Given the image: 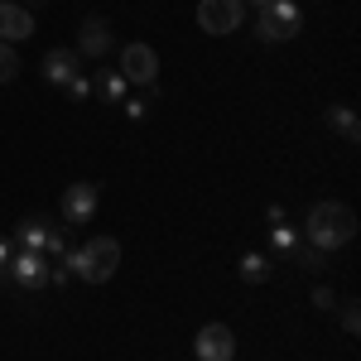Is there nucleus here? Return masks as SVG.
<instances>
[{
    "mask_svg": "<svg viewBox=\"0 0 361 361\" xmlns=\"http://www.w3.org/2000/svg\"><path fill=\"white\" fill-rule=\"evenodd\" d=\"M193 352H197V361H231L236 357V337H231L226 323H207L193 337Z\"/></svg>",
    "mask_w": 361,
    "mask_h": 361,
    "instance_id": "9",
    "label": "nucleus"
},
{
    "mask_svg": "<svg viewBox=\"0 0 361 361\" xmlns=\"http://www.w3.org/2000/svg\"><path fill=\"white\" fill-rule=\"evenodd\" d=\"M289 255L299 260V270H304V275H323V265H328V255H323L318 246H308V241H299Z\"/></svg>",
    "mask_w": 361,
    "mask_h": 361,
    "instance_id": "16",
    "label": "nucleus"
},
{
    "mask_svg": "<svg viewBox=\"0 0 361 361\" xmlns=\"http://www.w3.org/2000/svg\"><path fill=\"white\" fill-rule=\"evenodd\" d=\"M49 217L44 212H29L25 222H15V246L20 250H44V241H49Z\"/></svg>",
    "mask_w": 361,
    "mask_h": 361,
    "instance_id": "13",
    "label": "nucleus"
},
{
    "mask_svg": "<svg viewBox=\"0 0 361 361\" xmlns=\"http://www.w3.org/2000/svg\"><path fill=\"white\" fill-rule=\"evenodd\" d=\"M246 5H255V10H265V5H270V0H246Z\"/></svg>",
    "mask_w": 361,
    "mask_h": 361,
    "instance_id": "26",
    "label": "nucleus"
},
{
    "mask_svg": "<svg viewBox=\"0 0 361 361\" xmlns=\"http://www.w3.org/2000/svg\"><path fill=\"white\" fill-rule=\"evenodd\" d=\"M299 236H304L308 246H318L323 255H333V250H342L357 236V212H352L347 202H313Z\"/></svg>",
    "mask_w": 361,
    "mask_h": 361,
    "instance_id": "1",
    "label": "nucleus"
},
{
    "mask_svg": "<svg viewBox=\"0 0 361 361\" xmlns=\"http://www.w3.org/2000/svg\"><path fill=\"white\" fill-rule=\"evenodd\" d=\"M121 106H126V116H130V121H145V116H149V102H145V97H126Z\"/></svg>",
    "mask_w": 361,
    "mask_h": 361,
    "instance_id": "23",
    "label": "nucleus"
},
{
    "mask_svg": "<svg viewBox=\"0 0 361 361\" xmlns=\"http://www.w3.org/2000/svg\"><path fill=\"white\" fill-rule=\"evenodd\" d=\"M313 308H318V313H333V308H337V294L328 289V284H318V289H313Z\"/></svg>",
    "mask_w": 361,
    "mask_h": 361,
    "instance_id": "21",
    "label": "nucleus"
},
{
    "mask_svg": "<svg viewBox=\"0 0 361 361\" xmlns=\"http://www.w3.org/2000/svg\"><path fill=\"white\" fill-rule=\"evenodd\" d=\"M116 49V34H111V20L106 15H87L82 20V34H78V54L102 63V58Z\"/></svg>",
    "mask_w": 361,
    "mask_h": 361,
    "instance_id": "8",
    "label": "nucleus"
},
{
    "mask_svg": "<svg viewBox=\"0 0 361 361\" xmlns=\"http://www.w3.org/2000/svg\"><path fill=\"white\" fill-rule=\"evenodd\" d=\"M82 73V54L78 49H49L44 54V82L49 87H68Z\"/></svg>",
    "mask_w": 361,
    "mask_h": 361,
    "instance_id": "11",
    "label": "nucleus"
},
{
    "mask_svg": "<svg viewBox=\"0 0 361 361\" xmlns=\"http://www.w3.org/2000/svg\"><path fill=\"white\" fill-rule=\"evenodd\" d=\"M68 97H73V102H87V97H92V78H87V73H78V78L68 82Z\"/></svg>",
    "mask_w": 361,
    "mask_h": 361,
    "instance_id": "22",
    "label": "nucleus"
},
{
    "mask_svg": "<svg viewBox=\"0 0 361 361\" xmlns=\"http://www.w3.org/2000/svg\"><path fill=\"white\" fill-rule=\"evenodd\" d=\"M121 78L126 82H140V87L159 82V54L149 44H126L121 49Z\"/></svg>",
    "mask_w": 361,
    "mask_h": 361,
    "instance_id": "7",
    "label": "nucleus"
},
{
    "mask_svg": "<svg viewBox=\"0 0 361 361\" xmlns=\"http://www.w3.org/2000/svg\"><path fill=\"white\" fill-rule=\"evenodd\" d=\"M63 265H73V275L82 279V284H106V279L121 270V241H116V236H92V241H82Z\"/></svg>",
    "mask_w": 361,
    "mask_h": 361,
    "instance_id": "2",
    "label": "nucleus"
},
{
    "mask_svg": "<svg viewBox=\"0 0 361 361\" xmlns=\"http://www.w3.org/2000/svg\"><path fill=\"white\" fill-rule=\"evenodd\" d=\"M102 207V188L97 183H73L63 188V226H87Z\"/></svg>",
    "mask_w": 361,
    "mask_h": 361,
    "instance_id": "6",
    "label": "nucleus"
},
{
    "mask_svg": "<svg viewBox=\"0 0 361 361\" xmlns=\"http://www.w3.org/2000/svg\"><path fill=\"white\" fill-rule=\"evenodd\" d=\"M323 126H328L333 135H342L347 145H357V140H361V121H357L352 106H328V111H323Z\"/></svg>",
    "mask_w": 361,
    "mask_h": 361,
    "instance_id": "14",
    "label": "nucleus"
},
{
    "mask_svg": "<svg viewBox=\"0 0 361 361\" xmlns=\"http://www.w3.org/2000/svg\"><path fill=\"white\" fill-rule=\"evenodd\" d=\"M49 270H54V260H49L44 250H20L15 246V255H10V284L25 289V294L49 289Z\"/></svg>",
    "mask_w": 361,
    "mask_h": 361,
    "instance_id": "4",
    "label": "nucleus"
},
{
    "mask_svg": "<svg viewBox=\"0 0 361 361\" xmlns=\"http://www.w3.org/2000/svg\"><path fill=\"white\" fill-rule=\"evenodd\" d=\"M342 333H347V337L361 333V304H357V299H342Z\"/></svg>",
    "mask_w": 361,
    "mask_h": 361,
    "instance_id": "19",
    "label": "nucleus"
},
{
    "mask_svg": "<svg viewBox=\"0 0 361 361\" xmlns=\"http://www.w3.org/2000/svg\"><path fill=\"white\" fill-rule=\"evenodd\" d=\"M92 92H97L106 106H121L126 92H130V82L121 78V68H97V73H92Z\"/></svg>",
    "mask_w": 361,
    "mask_h": 361,
    "instance_id": "12",
    "label": "nucleus"
},
{
    "mask_svg": "<svg viewBox=\"0 0 361 361\" xmlns=\"http://www.w3.org/2000/svg\"><path fill=\"white\" fill-rule=\"evenodd\" d=\"M265 222H270V226L284 222V207H279V202H270V207H265Z\"/></svg>",
    "mask_w": 361,
    "mask_h": 361,
    "instance_id": "24",
    "label": "nucleus"
},
{
    "mask_svg": "<svg viewBox=\"0 0 361 361\" xmlns=\"http://www.w3.org/2000/svg\"><path fill=\"white\" fill-rule=\"evenodd\" d=\"M246 20V0H197V29L202 34H236Z\"/></svg>",
    "mask_w": 361,
    "mask_h": 361,
    "instance_id": "5",
    "label": "nucleus"
},
{
    "mask_svg": "<svg viewBox=\"0 0 361 361\" xmlns=\"http://www.w3.org/2000/svg\"><path fill=\"white\" fill-rule=\"evenodd\" d=\"M10 255H15V236H0V284H10Z\"/></svg>",
    "mask_w": 361,
    "mask_h": 361,
    "instance_id": "20",
    "label": "nucleus"
},
{
    "mask_svg": "<svg viewBox=\"0 0 361 361\" xmlns=\"http://www.w3.org/2000/svg\"><path fill=\"white\" fill-rule=\"evenodd\" d=\"M299 29H304L299 0H270V5L260 10V20H255V39H260V44H284V39H294Z\"/></svg>",
    "mask_w": 361,
    "mask_h": 361,
    "instance_id": "3",
    "label": "nucleus"
},
{
    "mask_svg": "<svg viewBox=\"0 0 361 361\" xmlns=\"http://www.w3.org/2000/svg\"><path fill=\"white\" fill-rule=\"evenodd\" d=\"M20 5H25V10H34V5H49V0H20Z\"/></svg>",
    "mask_w": 361,
    "mask_h": 361,
    "instance_id": "25",
    "label": "nucleus"
},
{
    "mask_svg": "<svg viewBox=\"0 0 361 361\" xmlns=\"http://www.w3.org/2000/svg\"><path fill=\"white\" fill-rule=\"evenodd\" d=\"M299 241H304V236H299V226H289V222L270 226V255H289Z\"/></svg>",
    "mask_w": 361,
    "mask_h": 361,
    "instance_id": "17",
    "label": "nucleus"
},
{
    "mask_svg": "<svg viewBox=\"0 0 361 361\" xmlns=\"http://www.w3.org/2000/svg\"><path fill=\"white\" fill-rule=\"evenodd\" d=\"M15 78H20V54H15V44H0V87Z\"/></svg>",
    "mask_w": 361,
    "mask_h": 361,
    "instance_id": "18",
    "label": "nucleus"
},
{
    "mask_svg": "<svg viewBox=\"0 0 361 361\" xmlns=\"http://www.w3.org/2000/svg\"><path fill=\"white\" fill-rule=\"evenodd\" d=\"M34 34V10H25L20 0H0V44H25Z\"/></svg>",
    "mask_w": 361,
    "mask_h": 361,
    "instance_id": "10",
    "label": "nucleus"
},
{
    "mask_svg": "<svg viewBox=\"0 0 361 361\" xmlns=\"http://www.w3.org/2000/svg\"><path fill=\"white\" fill-rule=\"evenodd\" d=\"M270 275H275V260H270L265 250H246V255H241V279H246V284H265Z\"/></svg>",
    "mask_w": 361,
    "mask_h": 361,
    "instance_id": "15",
    "label": "nucleus"
}]
</instances>
